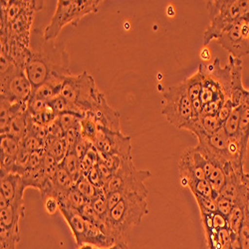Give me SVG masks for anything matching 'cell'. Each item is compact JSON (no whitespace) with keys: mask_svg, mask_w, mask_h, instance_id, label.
I'll return each instance as SVG.
<instances>
[{"mask_svg":"<svg viewBox=\"0 0 249 249\" xmlns=\"http://www.w3.org/2000/svg\"><path fill=\"white\" fill-rule=\"evenodd\" d=\"M29 51L30 56L24 70L33 89L50 78H67L72 75L65 45L55 40H45L42 31L37 28L31 33Z\"/></svg>","mask_w":249,"mask_h":249,"instance_id":"obj_1","label":"cell"},{"mask_svg":"<svg viewBox=\"0 0 249 249\" xmlns=\"http://www.w3.org/2000/svg\"><path fill=\"white\" fill-rule=\"evenodd\" d=\"M147 198L140 194H124L120 202L109 211L106 220L108 234L116 243L128 245L133 228L149 213Z\"/></svg>","mask_w":249,"mask_h":249,"instance_id":"obj_2","label":"cell"},{"mask_svg":"<svg viewBox=\"0 0 249 249\" xmlns=\"http://www.w3.org/2000/svg\"><path fill=\"white\" fill-rule=\"evenodd\" d=\"M210 24L203 33V46L216 40L238 20L249 21V0H211L206 1Z\"/></svg>","mask_w":249,"mask_h":249,"instance_id":"obj_3","label":"cell"},{"mask_svg":"<svg viewBox=\"0 0 249 249\" xmlns=\"http://www.w3.org/2000/svg\"><path fill=\"white\" fill-rule=\"evenodd\" d=\"M60 95L84 114L94 111L107 100L97 87L93 76L87 71L67 77Z\"/></svg>","mask_w":249,"mask_h":249,"instance_id":"obj_4","label":"cell"},{"mask_svg":"<svg viewBox=\"0 0 249 249\" xmlns=\"http://www.w3.org/2000/svg\"><path fill=\"white\" fill-rule=\"evenodd\" d=\"M101 0H60L50 23L42 31L47 41H54L65 26L77 27L80 20L99 12Z\"/></svg>","mask_w":249,"mask_h":249,"instance_id":"obj_5","label":"cell"},{"mask_svg":"<svg viewBox=\"0 0 249 249\" xmlns=\"http://www.w3.org/2000/svg\"><path fill=\"white\" fill-rule=\"evenodd\" d=\"M161 106V115L178 130H183L194 119L193 102L184 80L162 91Z\"/></svg>","mask_w":249,"mask_h":249,"instance_id":"obj_6","label":"cell"},{"mask_svg":"<svg viewBox=\"0 0 249 249\" xmlns=\"http://www.w3.org/2000/svg\"><path fill=\"white\" fill-rule=\"evenodd\" d=\"M33 87L24 68L1 56L0 98L10 103H28Z\"/></svg>","mask_w":249,"mask_h":249,"instance_id":"obj_7","label":"cell"},{"mask_svg":"<svg viewBox=\"0 0 249 249\" xmlns=\"http://www.w3.org/2000/svg\"><path fill=\"white\" fill-rule=\"evenodd\" d=\"M152 177L148 170H138L133 159H123L120 168L113 174L104 186L105 195L120 192L123 194H140L149 196L144 181Z\"/></svg>","mask_w":249,"mask_h":249,"instance_id":"obj_8","label":"cell"},{"mask_svg":"<svg viewBox=\"0 0 249 249\" xmlns=\"http://www.w3.org/2000/svg\"><path fill=\"white\" fill-rule=\"evenodd\" d=\"M93 146L102 155H116L122 159H132V139L122 132L99 127Z\"/></svg>","mask_w":249,"mask_h":249,"instance_id":"obj_9","label":"cell"},{"mask_svg":"<svg viewBox=\"0 0 249 249\" xmlns=\"http://www.w3.org/2000/svg\"><path fill=\"white\" fill-rule=\"evenodd\" d=\"M216 42L235 59H242L249 54V21L238 20L225 29Z\"/></svg>","mask_w":249,"mask_h":249,"instance_id":"obj_10","label":"cell"},{"mask_svg":"<svg viewBox=\"0 0 249 249\" xmlns=\"http://www.w3.org/2000/svg\"><path fill=\"white\" fill-rule=\"evenodd\" d=\"M206 161L196 147L183 151L178 161V178L182 188H189L190 183L195 180L206 179L203 171Z\"/></svg>","mask_w":249,"mask_h":249,"instance_id":"obj_11","label":"cell"},{"mask_svg":"<svg viewBox=\"0 0 249 249\" xmlns=\"http://www.w3.org/2000/svg\"><path fill=\"white\" fill-rule=\"evenodd\" d=\"M1 194L2 197L8 205H12L16 209L25 212L24 191L26 190L22 177L18 174L6 173L1 171Z\"/></svg>","mask_w":249,"mask_h":249,"instance_id":"obj_12","label":"cell"},{"mask_svg":"<svg viewBox=\"0 0 249 249\" xmlns=\"http://www.w3.org/2000/svg\"><path fill=\"white\" fill-rule=\"evenodd\" d=\"M85 116L92 119L99 127L106 128L115 132H121L120 114L109 105L107 100L103 102L94 111L86 113Z\"/></svg>","mask_w":249,"mask_h":249,"instance_id":"obj_13","label":"cell"},{"mask_svg":"<svg viewBox=\"0 0 249 249\" xmlns=\"http://www.w3.org/2000/svg\"><path fill=\"white\" fill-rule=\"evenodd\" d=\"M20 152V141L11 136H1V165L0 171L11 173Z\"/></svg>","mask_w":249,"mask_h":249,"instance_id":"obj_14","label":"cell"},{"mask_svg":"<svg viewBox=\"0 0 249 249\" xmlns=\"http://www.w3.org/2000/svg\"><path fill=\"white\" fill-rule=\"evenodd\" d=\"M83 244H90L100 248H109L115 245L116 241L111 236L104 232L102 228L87 220L85 232L83 234L78 246Z\"/></svg>","mask_w":249,"mask_h":249,"instance_id":"obj_15","label":"cell"},{"mask_svg":"<svg viewBox=\"0 0 249 249\" xmlns=\"http://www.w3.org/2000/svg\"><path fill=\"white\" fill-rule=\"evenodd\" d=\"M60 213L63 215L68 226L70 227L76 244L79 245L81 238L85 232L87 220L83 217L80 212L70 209V207H67L65 205L60 204Z\"/></svg>","mask_w":249,"mask_h":249,"instance_id":"obj_16","label":"cell"},{"mask_svg":"<svg viewBox=\"0 0 249 249\" xmlns=\"http://www.w3.org/2000/svg\"><path fill=\"white\" fill-rule=\"evenodd\" d=\"M59 202L61 205H65L67 207H70V209L76 210L78 212H81L83 207H84L89 201L84 197L79 191L75 189V186L67 192L65 195L62 196L58 197Z\"/></svg>","mask_w":249,"mask_h":249,"instance_id":"obj_17","label":"cell"},{"mask_svg":"<svg viewBox=\"0 0 249 249\" xmlns=\"http://www.w3.org/2000/svg\"><path fill=\"white\" fill-rule=\"evenodd\" d=\"M60 163L69 173L75 183L83 177L81 160L73 152H69Z\"/></svg>","mask_w":249,"mask_h":249,"instance_id":"obj_18","label":"cell"},{"mask_svg":"<svg viewBox=\"0 0 249 249\" xmlns=\"http://www.w3.org/2000/svg\"><path fill=\"white\" fill-rule=\"evenodd\" d=\"M189 189L193 193L194 196H202V197H206V198H212L214 201H216L217 198L220 196L219 194L215 193L213 190L211 183L206 179L195 180V181L191 182L189 185Z\"/></svg>","mask_w":249,"mask_h":249,"instance_id":"obj_19","label":"cell"},{"mask_svg":"<svg viewBox=\"0 0 249 249\" xmlns=\"http://www.w3.org/2000/svg\"><path fill=\"white\" fill-rule=\"evenodd\" d=\"M75 189L79 191L84 197L88 200L91 201L101 194H105L103 190L98 189L97 186H95L86 177L83 176L76 183H75Z\"/></svg>","mask_w":249,"mask_h":249,"instance_id":"obj_20","label":"cell"},{"mask_svg":"<svg viewBox=\"0 0 249 249\" xmlns=\"http://www.w3.org/2000/svg\"><path fill=\"white\" fill-rule=\"evenodd\" d=\"M186 87H188L189 90V95L192 100V102L199 99L201 90H202V85H203V74L202 71L198 68L197 72L191 76L190 78L184 80Z\"/></svg>","mask_w":249,"mask_h":249,"instance_id":"obj_21","label":"cell"},{"mask_svg":"<svg viewBox=\"0 0 249 249\" xmlns=\"http://www.w3.org/2000/svg\"><path fill=\"white\" fill-rule=\"evenodd\" d=\"M242 108H243L242 105L235 107L231 113L230 117L226 119V121L222 124V128L224 129L228 137H233L238 133Z\"/></svg>","mask_w":249,"mask_h":249,"instance_id":"obj_22","label":"cell"},{"mask_svg":"<svg viewBox=\"0 0 249 249\" xmlns=\"http://www.w3.org/2000/svg\"><path fill=\"white\" fill-rule=\"evenodd\" d=\"M20 231H8L0 227V249H17Z\"/></svg>","mask_w":249,"mask_h":249,"instance_id":"obj_23","label":"cell"},{"mask_svg":"<svg viewBox=\"0 0 249 249\" xmlns=\"http://www.w3.org/2000/svg\"><path fill=\"white\" fill-rule=\"evenodd\" d=\"M242 113L239 122V129L236 135L239 136L243 147L247 150L249 142V105H242Z\"/></svg>","mask_w":249,"mask_h":249,"instance_id":"obj_24","label":"cell"},{"mask_svg":"<svg viewBox=\"0 0 249 249\" xmlns=\"http://www.w3.org/2000/svg\"><path fill=\"white\" fill-rule=\"evenodd\" d=\"M245 220L244 216V212L243 209H241L238 205H234L233 210L230 213V215L227 216V223L230 230L237 236L239 233L240 228Z\"/></svg>","mask_w":249,"mask_h":249,"instance_id":"obj_25","label":"cell"},{"mask_svg":"<svg viewBox=\"0 0 249 249\" xmlns=\"http://www.w3.org/2000/svg\"><path fill=\"white\" fill-rule=\"evenodd\" d=\"M199 121L204 134L211 136L222 128V123L218 120L217 116L200 115Z\"/></svg>","mask_w":249,"mask_h":249,"instance_id":"obj_26","label":"cell"},{"mask_svg":"<svg viewBox=\"0 0 249 249\" xmlns=\"http://www.w3.org/2000/svg\"><path fill=\"white\" fill-rule=\"evenodd\" d=\"M225 178L224 171L219 167H215L214 170L206 177V180L211 183L213 190L220 195V191L225 183Z\"/></svg>","mask_w":249,"mask_h":249,"instance_id":"obj_27","label":"cell"},{"mask_svg":"<svg viewBox=\"0 0 249 249\" xmlns=\"http://www.w3.org/2000/svg\"><path fill=\"white\" fill-rule=\"evenodd\" d=\"M93 210L95 211V213L106 222L108 214H109V206H108V202H107V198H106V195L105 194H101L100 196H98L97 197H95L93 200L90 201Z\"/></svg>","mask_w":249,"mask_h":249,"instance_id":"obj_28","label":"cell"},{"mask_svg":"<svg viewBox=\"0 0 249 249\" xmlns=\"http://www.w3.org/2000/svg\"><path fill=\"white\" fill-rule=\"evenodd\" d=\"M99 130L98 124L89 117L84 116L81 119V132L82 137L87 138L93 142L97 132Z\"/></svg>","mask_w":249,"mask_h":249,"instance_id":"obj_29","label":"cell"},{"mask_svg":"<svg viewBox=\"0 0 249 249\" xmlns=\"http://www.w3.org/2000/svg\"><path fill=\"white\" fill-rule=\"evenodd\" d=\"M195 198L197 202V205L199 207L200 213H210L213 214L217 212L216 207V201H214L212 198H206L202 196H195Z\"/></svg>","mask_w":249,"mask_h":249,"instance_id":"obj_30","label":"cell"},{"mask_svg":"<svg viewBox=\"0 0 249 249\" xmlns=\"http://www.w3.org/2000/svg\"><path fill=\"white\" fill-rule=\"evenodd\" d=\"M93 142L87 138L84 137H81L78 142H76V144L73 148V153L80 159L82 160L84 158V156L88 153V151L93 148Z\"/></svg>","mask_w":249,"mask_h":249,"instance_id":"obj_31","label":"cell"},{"mask_svg":"<svg viewBox=\"0 0 249 249\" xmlns=\"http://www.w3.org/2000/svg\"><path fill=\"white\" fill-rule=\"evenodd\" d=\"M234 203L227 199V198H224L222 196H219L216 200V207H217V213H219L220 214L224 215V216H228L230 215V213H231V211L233 210L234 207Z\"/></svg>","mask_w":249,"mask_h":249,"instance_id":"obj_32","label":"cell"},{"mask_svg":"<svg viewBox=\"0 0 249 249\" xmlns=\"http://www.w3.org/2000/svg\"><path fill=\"white\" fill-rule=\"evenodd\" d=\"M44 199V209L49 215H55L57 212H60V202L57 196H48Z\"/></svg>","mask_w":249,"mask_h":249,"instance_id":"obj_33","label":"cell"},{"mask_svg":"<svg viewBox=\"0 0 249 249\" xmlns=\"http://www.w3.org/2000/svg\"><path fill=\"white\" fill-rule=\"evenodd\" d=\"M237 240L241 249H249V223L245 220L237 235Z\"/></svg>","mask_w":249,"mask_h":249,"instance_id":"obj_34","label":"cell"},{"mask_svg":"<svg viewBox=\"0 0 249 249\" xmlns=\"http://www.w3.org/2000/svg\"><path fill=\"white\" fill-rule=\"evenodd\" d=\"M235 107H234V105H233V103L231 102V100L230 99V100H226L225 102H224V104L223 105L221 106V108H220V110L218 111V113H217V118H218V120L222 123V124H223V123L226 121V119L230 117V115H231V113L232 112V110L234 109Z\"/></svg>","mask_w":249,"mask_h":249,"instance_id":"obj_35","label":"cell"},{"mask_svg":"<svg viewBox=\"0 0 249 249\" xmlns=\"http://www.w3.org/2000/svg\"><path fill=\"white\" fill-rule=\"evenodd\" d=\"M212 223H213V227L216 231H219V230H222V228L228 227L227 217L220 214L217 212L212 214Z\"/></svg>","mask_w":249,"mask_h":249,"instance_id":"obj_36","label":"cell"},{"mask_svg":"<svg viewBox=\"0 0 249 249\" xmlns=\"http://www.w3.org/2000/svg\"><path fill=\"white\" fill-rule=\"evenodd\" d=\"M78 249H128V245L126 244H121V243H116L115 245L109 247V248H100L97 246H93L90 244H83L79 246Z\"/></svg>","mask_w":249,"mask_h":249,"instance_id":"obj_37","label":"cell"}]
</instances>
